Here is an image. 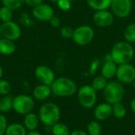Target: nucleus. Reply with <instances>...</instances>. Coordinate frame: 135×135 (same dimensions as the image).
Wrapping results in <instances>:
<instances>
[{
    "instance_id": "f257e3e1",
    "label": "nucleus",
    "mask_w": 135,
    "mask_h": 135,
    "mask_svg": "<svg viewBox=\"0 0 135 135\" xmlns=\"http://www.w3.org/2000/svg\"><path fill=\"white\" fill-rule=\"evenodd\" d=\"M111 57L117 64L129 63L134 58V50L133 46L127 41H119L114 44L111 51Z\"/></svg>"
},
{
    "instance_id": "f03ea898",
    "label": "nucleus",
    "mask_w": 135,
    "mask_h": 135,
    "mask_svg": "<svg viewBox=\"0 0 135 135\" xmlns=\"http://www.w3.org/2000/svg\"><path fill=\"white\" fill-rule=\"evenodd\" d=\"M51 92L55 96L60 97H69L77 93V85L70 78L60 77L55 78L51 85Z\"/></svg>"
},
{
    "instance_id": "7ed1b4c3",
    "label": "nucleus",
    "mask_w": 135,
    "mask_h": 135,
    "mask_svg": "<svg viewBox=\"0 0 135 135\" xmlns=\"http://www.w3.org/2000/svg\"><path fill=\"white\" fill-rule=\"evenodd\" d=\"M38 115L43 124L51 127L53 125L59 123L61 116V112L59 107L55 103L47 102L40 107Z\"/></svg>"
},
{
    "instance_id": "20e7f679",
    "label": "nucleus",
    "mask_w": 135,
    "mask_h": 135,
    "mask_svg": "<svg viewBox=\"0 0 135 135\" xmlns=\"http://www.w3.org/2000/svg\"><path fill=\"white\" fill-rule=\"evenodd\" d=\"M125 95V89L122 83L116 81L108 82L103 90V96L105 101L110 104L122 102Z\"/></svg>"
},
{
    "instance_id": "39448f33",
    "label": "nucleus",
    "mask_w": 135,
    "mask_h": 135,
    "mask_svg": "<svg viewBox=\"0 0 135 135\" xmlns=\"http://www.w3.org/2000/svg\"><path fill=\"white\" fill-rule=\"evenodd\" d=\"M78 100L81 107L87 109L92 108L97 104V91L90 85H82L78 91Z\"/></svg>"
},
{
    "instance_id": "423d86ee",
    "label": "nucleus",
    "mask_w": 135,
    "mask_h": 135,
    "mask_svg": "<svg viewBox=\"0 0 135 135\" xmlns=\"http://www.w3.org/2000/svg\"><path fill=\"white\" fill-rule=\"evenodd\" d=\"M34 100L28 95L20 94L13 98V111L22 115H25L34 108Z\"/></svg>"
},
{
    "instance_id": "0eeeda50",
    "label": "nucleus",
    "mask_w": 135,
    "mask_h": 135,
    "mask_svg": "<svg viewBox=\"0 0 135 135\" xmlns=\"http://www.w3.org/2000/svg\"><path fill=\"white\" fill-rule=\"evenodd\" d=\"M94 37V30L89 25H81L74 29L73 40L79 46H85L92 42Z\"/></svg>"
},
{
    "instance_id": "6e6552de",
    "label": "nucleus",
    "mask_w": 135,
    "mask_h": 135,
    "mask_svg": "<svg viewBox=\"0 0 135 135\" xmlns=\"http://www.w3.org/2000/svg\"><path fill=\"white\" fill-rule=\"evenodd\" d=\"M115 76L120 83L131 84L135 80V67L130 62L118 65Z\"/></svg>"
},
{
    "instance_id": "1a4fd4ad",
    "label": "nucleus",
    "mask_w": 135,
    "mask_h": 135,
    "mask_svg": "<svg viewBox=\"0 0 135 135\" xmlns=\"http://www.w3.org/2000/svg\"><path fill=\"white\" fill-rule=\"evenodd\" d=\"M112 13L119 17L124 18L130 15L132 10L131 0H112L111 4Z\"/></svg>"
},
{
    "instance_id": "9d476101",
    "label": "nucleus",
    "mask_w": 135,
    "mask_h": 135,
    "mask_svg": "<svg viewBox=\"0 0 135 135\" xmlns=\"http://www.w3.org/2000/svg\"><path fill=\"white\" fill-rule=\"evenodd\" d=\"M2 37L15 41L21 36V26L15 21H10L2 24Z\"/></svg>"
},
{
    "instance_id": "9b49d317",
    "label": "nucleus",
    "mask_w": 135,
    "mask_h": 135,
    "mask_svg": "<svg viewBox=\"0 0 135 135\" xmlns=\"http://www.w3.org/2000/svg\"><path fill=\"white\" fill-rule=\"evenodd\" d=\"M34 74L40 84L46 85L51 86L55 79V74L52 69L45 65H40L37 66L35 70Z\"/></svg>"
},
{
    "instance_id": "f8f14e48",
    "label": "nucleus",
    "mask_w": 135,
    "mask_h": 135,
    "mask_svg": "<svg viewBox=\"0 0 135 135\" xmlns=\"http://www.w3.org/2000/svg\"><path fill=\"white\" fill-rule=\"evenodd\" d=\"M32 16L40 21H50L55 16L53 8L46 3H41L32 8Z\"/></svg>"
},
{
    "instance_id": "ddd939ff",
    "label": "nucleus",
    "mask_w": 135,
    "mask_h": 135,
    "mask_svg": "<svg viewBox=\"0 0 135 135\" xmlns=\"http://www.w3.org/2000/svg\"><path fill=\"white\" fill-rule=\"evenodd\" d=\"M114 21V14L107 10L97 11L93 15V22L100 28H107L112 25Z\"/></svg>"
},
{
    "instance_id": "4468645a",
    "label": "nucleus",
    "mask_w": 135,
    "mask_h": 135,
    "mask_svg": "<svg viewBox=\"0 0 135 135\" xmlns=\"http://www.w3.org/2000/svg\"><path fill=\"white\" fill-rule=\"evenodd\" d=\"M93 115L97 121H105L112 115V105L104 102L100 103L95 107Z\"/></svg>"
},
{
    "instance_id": "2eb2a0df",
    "label": "nucleus",
    "mask_w": 135,
    "mask_h": 135,
    "mask_svg": "<svg viewBox=\"0 0 135 135\" xmlns=\"http://www.w3.org/2000/svg\"><path fill=\"white\" fill-rule=\"evenodd\" d=\"M117 64L112 60L110 53L105 56L104 62L101 67V75L106 79H112L116 75Z\"/></svg>"
},
{
    "instance_id": "dca6fc26",
    "label": "nucleus",
    "mask_w": 135,
    "mask_h": 135,
    "mask_svg": "<svg viewBox=\"0 0 135 135\" xmlns=\"http://www.w3.org/2000/svg\"><path fill=\"white\" fill-rule=\"evenodd\" d=\"M52 94L50 85L40 84L36 86L32 90V97L35 100L39 101H44L47 100Z\"/></svg>"
},
{
    "instance_id": "f3484780",
    "label": "nucleus",
    "mask_w": 135,
    "mask_h": 135,
    "mask_svg": "<svg viewBox=\"0 0 135 135\" xmlns=\"http://www.w3.org/2000/svg\"><path fill=\"white\" fill-rule=\"evenodd\" d=\"M40 118L36 113L29 112L25 115L23 120V125L28 131H36L40 123Z\"/></svg>"
},
{
    "instance_id": "a211bd4d",
    "label": "nucleus",
    "mask_w": 135,
    "mask_h": 135,
    "mask_svg": "<svg viewBox=\"0 0 135 135\" xmlns=\"http://www.w3.org/2000/svg\"><path fill=\"white\" fill-rule=\"evenodd\" d=\"M16 51V45L14 41L9 39L0 38V54L2 55H10Z\"/></svg>"
},
{
    "instance_id": "6ab92c4d",
    "label": "nucleus",
    "mask_w": 135,
    "mask_h": 135,
    "mask_svg": "<svg viewBox=\"0 0 135 135\" xmlns=\"http://www.w3.org/2000/svg\"><path fill=\"white\" fill-rule=\"evenodd\" d=\"M27 130L23 124L14 123L7 126L5 135H26Z\"/></svg>"
},
{
    "instance_id": "aec40b11",
    "label": "nucleus",
    "mask_w": 135,
    "mask_h": 135,
    "mask_svg": "<svg viewBox=\"0 0 135 135\" xmlns=\"http://www.w3.org/2000/svg\"><path fill=\"white\" fill-rule=\"evenodd\" d=\"M112 0H87L89 7L96 11L108 9L112 4Z\"/></svg>"
},
{
    "instance_id": "412c9836",
    "label": "nucleus",
    "mask_w": 135,
    "mask_h": 135,
    "mask_svg": "<svg viewBox=\"0 0 135 135\" xmlns=\"http://www.w3.org/2000/svg\"><path fill=\"white\" fill-rule=\"evenodd\" d=\"M13 98L9 95L0 97V112H8L13 108Z\"/></svg>"
},
{
    "instance_id": "4be33fe9",
    "label": "nucleus",
    "mask_w": 135,
    "mask_h": 135,
    "mask_svg": "<svg viewBox=\"0 0 135 135\" xmlns=\"http://www.w3.org/2000/svg\"><path fill=\"white\" fill-rule=\"evenodd\" d=\"M112 115L118 119H123L127 115V108L122 102L112 104Z\"/></svg>"
},
{
    "instance_id": "5701e85b",
    "label": "nucleus",
    "mask_w": 135,
    "mask_h": 135,
    "mask_svg": "<svg viewBox=\"0 0 135 135\" xmlns=\"http://www.w3.org/2000/svg\"><path fill=\"white\" fill-rule=\"evenodd\" d=\"M51 134L53 135H70V131L66 124L59 122L51 127Z\"/></svg>"
},
{
    "instance_id": "b1692460",
    "label": "nucleus",
    "mask_w": 135,
    "mask_h": 135,
    "mask_svg": "<svg viewBox=\"0 0 135 135\" xmlns=\"http://www.w3.org/2000/svg\"><path fill=\"white\" fill-rule=\"evenodd\" d=\"M108 79H106L104 76L99 75L93 78L92 81V87L97 92V91H103L108 84Z\"/></svg>"
},
{
    "instance_id": "393cba45",
    "label": "nucleus",
    "mask_w": 135,
    "mask_h": 135,
    "mask_svg": "<svg viewBox=\"0 0 135 135\" xmlns=\"http://www.w3.org/2000/svg\"><path fill=\"white\" fill-rule=\"evenodd\" d=\"M86 132L89 135H101L102 127L99 121L93 120L88 123Z\"/></svg>"
},
{
    "instance_id": "a878e982",
    "label": "nucleus",
    "mask_w": 135,
    "mask_h": 135,
    "mask_svg": "<svg viewBox=\"0 0 135 135\" xmlns=\"http://www.w3.org/2000/svg\"><path fill=\"white\" fill-rule=\"evenodd\" d=\"M123 36L127 42L130 44L135 43V23L127 26L123 32Z\"/></svg>"
},
{
    "instance_id": "bb28decb",
    "label": "nucleus",
    "mask_w": 135,
    "mask_h": 135,
    "mask_svg": "<svg viewBox=\"0 0 135 135\" xmlns=\"http://www.w3.org/2000/svg\"><path fill=\"white\" fill-rule=\"evenodd\" d=\"M12 18H13V10L6 6H2L0 8V21L4 23L12 21Z\"/></svg>"
},
{
    "instance_id": "cd10ccee",
    "label": "nucleus",
    "mask_w": 135,
    "mask_h": 135,
    "mask_svg": "<svg viewBox=\"0 0 135 135\" xmlns=\"http://www.w3.org/2000/svg\"><path fill=\"white\" fill-rule=\"evenodd\" d=\"M2 5L10 9L17 10L20 9L25 3V0H2Z\"/></svg>"
},
{
    "instance_id": "c85d7f7f",
    "label": "nucleus",
    "mask_w": 135,
    "mask_h": 135,
    "mask_svg": "<svg viewBox=\"0 0 135 135\" xmlns=\"http://www.w3.org/2000/svg\"><path fill=\"white\" fill-rule=\"evenodd\" d=\"M11 85L10 83L4 79L0 80V95L2 96H7L11 92Z\"/></svg>"
},
{
    "instance_id": "c756f323",
    "label": "nucleus",
    "mask_w": 135,
    "mask_h": 135,
    "mask_svg": "<svg viewBox=\"0 0 135 135\" xmlns=\"http://www.w3.org/2000/svg\"><path fill=\"white\" fill-rule=\"evenodd\" d=\"M74 29H73L70 26H63L60 30L61 36L65 39H71L73 38Z\"/></svg>"
},
{
    "instance_id": "7c9ffc66",
    "label": "nucleus",
    "mask_w": 135,
    "mask_h": 135,
    "mask_svg": "<svg viewBox=\"0 0 135 135\" xmlns=\"http://www.w3.org/2000/svg\"><path fill=\"white\" fill-rule=\"evenodd\" d=\"M20 23L25 26H31L33 25V21L30 17L29 14L28 13L25 12L20 17Z\"/></svg>"
},
{
    "instance_id": "2f4dec72",
    "label": "nucleus",
    "mask_w": 135,
    "mask_h": 135,
    "mask_svg": "<svg viewBox=\"0 0 135 135\" xmlns=\"http://www.w3.org/2000/svg\"><path fill=\"white\" fill-rule=\"evenodd\" d=\"M56 2L58 7L63 11H68L71 8L72 2H70V0H58Z\"/></svg>"
},
{
    "instance_id": "473e14b6",
    "label": "nucleus",
    "mask_w": 135,
    "mask_h": 135,
    "mask_svg": "<svg viewBox=\"0 0 135 135\" xmlns=\"http://www.w3.org/2000/svg\"><path fill=\"white\" fill-rule=\"evenodd\" d=\"M7 119L4 115L0 113V135H5L6 130L7 128Z\"/></svg>"
},
{
    "instance_id": "72a5a7b5",
    "label": "nucleus",
    "mask_w": 135,
    "mask_h": 135,
    "mask_svg": "<svg viewBox=\"0 0 135 135\" xmlns=\"http://www.w3.org/2000/svg\"><path fill=\"white\" fill-rule=\"evenodd\" d=\"M100 65V59H94L93 61H92L90 66H89V74L90 75H94L97 72V70H98L99 66Z\"/></svg>"
},
{
    "instance_id": "f704fd0d",
    "label": "nucleus",
    "mask_w": 135,
    "mask_h": 135,
    "mask_svg": "<svg viewBox=\"0 0 135 135\" xmlns=\"http://www.w3.org/2000/svg\"><path fill=\"white\" fill-rule=\"evenodd\" d=\"M43 1L44 0H25V3L27 6L34 8L35 6H37L38 5L43 3Z\"/></svg>"
},
{
    "instance_id": "c9c22d12",
    "label": "nucleus",
    "mask_w": 135,
    "mask_h": 135,
    "mask_svg": "<svg viewBox=\"0 0 135 135\" xmlns=\"http://www.w3.org/2000/svg\"><path fill=\"white\" fill-rule=\"evenodd\" d=\"M50 24L52 27L54 28H59L61 25V21H60V18L56 17V16H54L51 20H50Z\"/></svg>"
},
{
    "instance_id": "e433bc0d",
    "label": "nucleus",
    "mask_w": 135,
    "mask_h": 135,
    "mask_svg": "<svg viewBox=\"0 0 135 135\" xmlns=\"http://www.w3.org/2000/svg\"><path fill=\"white\" fill-rule=\"evenodd\" d=\"M70 135H89L88 133L83 130H74L72 132H70Z\"/></svg>"
},
{
    "instance_id": "4c0bfd02",
    "label": "nucleus",
    "mask_w": 135,
    "mask_h": 135,
    "mask_svg": "<svg viewBox=\"0 0 135 135\" xmlns=\"http://www.w3.org/2000/svg\"><path fill=\"white\" fill-rule=\"evenodd\" d=\"M130 107H131V110L132 111V112L135 114V98H134V99L131 101Z\"/></svg>"
},
{
    "instance_id": "58836bf2",
    "label": "nucleus",
    "mask_w": 135,
    "mask_h": 135,
    "mask_svg": "<svg viewBox=\"0 0 135 135\" xmlns=\"http://www.w3.org/2000/svg\"><path fill=\"white\" fill-rule=\"evenodd\" d=\"M26 135H43V134H42L41 133H40V132L36 131H28Z\"/></svg>"
},
{
    "instance_id": "ea45409f",
    "label": "nucleus",
    "mask_w": 135,
    "mask_h": 135,
    "mask_svg": "<svg viewBox=\"0 0 135 135\" xmlns=\"http://www.w3.org/2000/svg\"><path fill=\"white\" fill-rule=\"evenodd\" d=\"M2 76H3V70H2L1 65H0V80L2 78Z\"/></svg>"
},
{
    "instance_id": "a19ab883",
    "label": "nucleus",
    "mask_w": 135,
    "mask_h": 135,
    "mask_svg": "<svg viewBox=\"0 0 135 135\" xmlns=\"http://www.w3.org/2000/svg\"><path fill=\"white\" fill-rule=\"evenodd\" d=\"M1 28H2V24L0 23V38L2 37V30H1Z\"/></svg>"
},
{
    "instance_id": "79ce46f5",
    "label": "nucleus",
    "mask_w": 135,
    "mask_h": 135,
    "mask_svg": "<svg viewBox=\"0 0 135 135\" xmlns=\"http://www.w3.org/2000/svg\"><path fill=\"white\" fill-rule=\"evenodd\" d=\"M131 84H132V86H133V88H134V89H135V80L134 81H133V82H132V83H131Z\"/></svg>"
},
{
    "instance_id": "37998d69",
    "label": "nucleus",
    "mask_w": 135,
    "mask_h": 135,
    "mask_svg": "<svg viewBox=\"0 0 135 135\" xmlns=\"http://www.w3.org/2000/svg\"><path fill=\"white\" fill-rule=\"evenodd\" d=\"M50 1H51V2H57L58 0H50Z\"/></svg>"
},
{
    "instance_id": "c03bdc74",
    "label": "nucleus",
    "mask_w": 135,
    "mask_h": 135,
    "mask_svg": "<svg viewBox=\"0 0 135 135\" xmlns=\"http://www.w3.org/2000/svg\"><path fill=\"white\" fill-rule=\"evenodd\" d=\"M70 2H72V1H73V0H70Z\"/></svg>"
}]
</instances>
